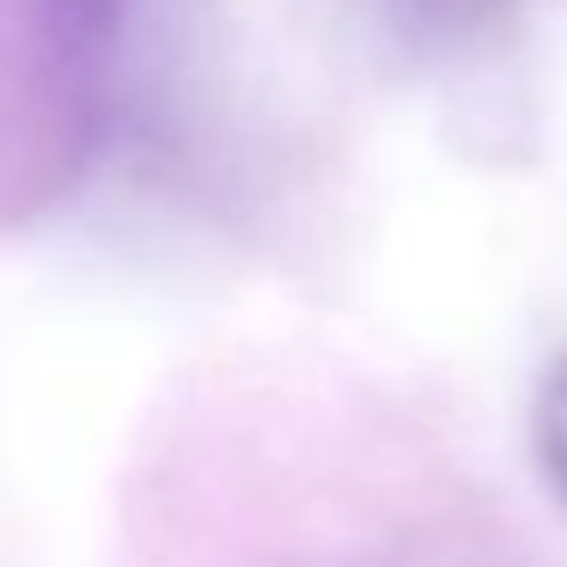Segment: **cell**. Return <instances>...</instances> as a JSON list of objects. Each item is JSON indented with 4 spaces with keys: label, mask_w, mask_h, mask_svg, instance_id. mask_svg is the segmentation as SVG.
Here are the masks:
<instances>
[{
    "label": "cell",
    "mask_w": 567,
    "mask_h": 567,
    "mask_svg": "<svg viewBox=\"0 0 567 567\" xmlns=\"http://www.w3.org/2000/svg\"><path fill=\"white\" fill-rule=\"evenodd\" d=\"M530 457H537L543 488L567 513V354L543 372L537 396H530Z\"/></svg>",
    "instance_id": "obj_1"
}]
</instances>
